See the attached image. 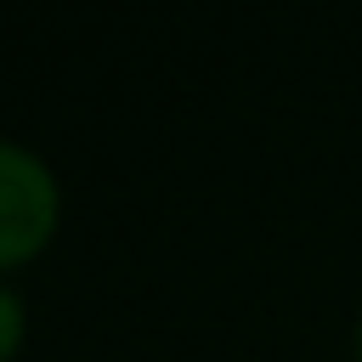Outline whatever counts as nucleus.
Listing matches in <instances>:
<instances>
[{
    "label": "nucleus",
    "instance_id": "obj_1",
    "mask_svg": "<svg viewBox=\"0 0 362 362\" xmlns=\"http://www.w3.org/2000/svg\"><path fill=\"white\" fill-rule=\"evenodd\" d=\"M57 226V175L40 153L0 136V266L34 255Z\"/></svg>",
    "mask_w": 362,
    "mask_h": 362
},
{
    "label": "nucleus",
    "instance_id": "obj_2",
    "mask_svg": "<svg viewBox=\"0 0 362 362\" xmlns=\"http://www.w3.org/2000/svg\"><path fill=\"white\" fill-rule=\"evenodd\" d=\"M17 339H23V300L0 283V362L17 351Z\"/></svg>",
    "mask_w": 362,
    "mask_h": 362
},
{
    "label": "nucleus",
    "instance_id": "obj_3",
    "mask_svg": "<svg viewBox=\"0 0 362 362\" xmlns=\"http://www.w3.org/2000/svg\"><path fill=\"white\" fill-rule=\"evenodd\" d=\"M356 351H362V328H356Z\"/></svg>",
    "mask_w": 362,
    "mask_h": 362
}]
</instances>
